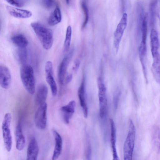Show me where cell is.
<instances>
[{
  "label": "cell",
  "mask_w": 160,
  "mask_h": 160,
  "mask_svg": "<svg viewBox=\"0 0 160 160\" xmlns=\"http://www.w3.org/2000/svg\"><path fill=\"white\" fill-rule=\"evenodd\" d=\"M30 25L39 39L43 48L48 50L52 47L53 42L52 30L38 22H33Z\"/></svg>",
  "instance_id": "1"
},
{
  "label": "cell",
  "mask_w": 160,
  "mask_h": 160,
  "mask_svg": "<svg viewBox=\"0 0 160 160\" xmlns=\"http://www.w3.org/2000/svg\"><path fill=\"white\" fill-rule=\"evenodd\" d=\"M20 78L23 85L30 94H34L35 91V78L33 70L30 65L23 64L20 68Z\"/></svg>",
  "instance_id": "2"
},
{
  "label": "cell",
  "mask_w": 160,
  "mask_h": 160,
  "mask_svg": "<svg viewBox=\"0 0 160 160\" xmlns=\"http://www.w3.org/2000/svg\"><path fill=\"white\" fill-rule=\"evenodd\" d=\"M135 135V128L133 122L130 119L128 132L123 146V157L124 160L132 159Z\"/></svg>",
  "instance_id": "3"
},
{
  "label": "cell",
  "mask_w": 160,
  "mask_h": 160,
  "mask_svg": "<svg viewBox=\"0 0 160 160\" xmlns=\"http://www.w3.org/2000/svg\"><path fill=\"white\" fill-rule=\"evenodd\" d=\"M12 116L9 113H6L4 117L2 124V136L5 148L10 152L12 148V139L10 126Z\"/></svg>",
  "instance_id": "4"
},
{
  "label": "cell",
  "mask_w": 160,
  "mask_h": 160,
  "mask_svg": "<svg viewBox=\"0 0 160 160\" xmlns=\"http://www.w3.org/2000/svg\"><path fill=\"white\" fill-rule=\"evenodd\" d=\"M47 104L46 102L38 106L34 115L36 126L39 129H45L47 125Z\"/></svg>",
  "instance_id": "5"
},
{
  "label": "cell",
  "mask_w": 160,
  "mask_h": 160,
  "mask_svg": "<svg viewBox=\"0 0 160 160\" xmlns=\"http://www.w3.org/2000/svg\"><path fill=\"white\" fill-rule=\"evenodd\" d=\"M98 97L99 106V115L103 118L106 114L107 105L106 88L102 80L99 78L98 80Z\"/></svg>",
  "instance_id": "6"
},
{
  "label": "cell",
  "mask_w": 160,
  "mask_h": 160,
  "mask_svg": "<svg viewBox=\"0 0 160 160\" xmlns=\"http://www.w3.org/2000/svg\"><path fill=\"white\" fill-rule=\"evenodd\" d=\"M127 20L128 15L127 13H124L114 33L113 44L116 52L118 51L122 38L126 28Z\"/></svg>",
  "instance_id": "7"
},
{
  "label": "cell",
  "mask_w": 160,
  "mask_h": 160,
  "mask_svg": "<svg viewBox=\"0 0 160 160\" xmlns=\"http://www.w3.org/2000/svg\"><path fill=\"white\" fill-rule=\"evenodd\" d=\"M45 69L46 81L50 87L52 95L55 97L57 94V88L53 75L52 65L51 61L46 62Z\"/></svg>",
  "instance_id": "8"
},
{
  "label": "cell",
  "mask_w": 160,
  "mask_h": 160,
  "mask_svg": "<svg viewBox=\"0 0 160 160\" xmlns=\"http://www.w3.org/2000/svg\"><path fill=\"white\" fill-rule=\"evenodd\" d=\"M73 54V51H71L63 59L59 67L58 78L59 83L63 85L68 66Z\"/></svg>",
  "instance_id": "9"
},
{
  "label": "cell",
  "mask_w": 160,
  "mask_h": 160,
  "mask_svg": "<svg viewBox=\"0 0 160 160\" xmlns=\"http://www.w3.org/2000/svg\"><path fill=\"white\" fill-rule=\"evenodd\" d=\"M75 107L76 102L74 100H72L67 105L61 107L60 110L65 123H69L70 120L75 112Z\"/></svg>",
  "instance_id": "10"
},
{
  "label": "cell",
  "mask_w": 160,
  "mask_h": 160,
  "mask_svg": "<svg viewBox=\"0 0 160 160\" xmlns=\"http://www.w3.org/2000/svg\"><path fill=\"white\" fill-rule=\"evenodd\" d=\"M11 83V76L9 69L5 66H0V84L4 89H7Z\"/></svg>",
  "instance_id": "11"
},
{
  "label": "cell",
  "mask_w": 160,
  "mask_h": 160,
  "mask_svg": "<svg viewBox=\"0 0 160 160\" xmlns=\"http://www.w3.org/2000/svg\"><path fill=\"white\" fill-rule=\"evenodd\" d=\"M39 152L38 143L35 138L31 139L28 147L27 152V160H36Z\"/></svg>",
  "instance_id": "12"
},
{
  "label": "cell",
  "mask_w": 160,
  "mask_h": 160,
  "mask_svg": "<svg viewBox=\"0 0 160 160\" xmlns=\"http://www.w3.org/2000/svg\"><path fill=\"white\" fill-rule=\"evenodd\" d=\"M8 13L12 16L18 18H28L32 16L30 11L7 6L6 7Z\"/></svg>",
  "instance_id": "13"
},
{
  "label": "cell",
  "mask_w": 160,
  "mask_h": 160,
  "mask_svg": "<svg viewBox=\"0 0 160 160\" xmlns=\"http://www.w3.org/2000/svg\"><path fill=\"white\" fill-rule=\"evenodd\" d=\"M55 139V146L53 152L52 160L57 159L60 155L62 148V140L60 134L56 130L53 131Z\"/></svg>",
  "instance_id": "14"
},
{
  "label": "cell",
  "mask_w": 160,
  "mask_h": 160,
  "mask_svg": "<svg viewBox=\"0 0 160 160\" xmlns=\"http://www.w3.org/2000/svg\"><path fill=\"white\" fill-rule=\"evenodd\" d=\"M78 94L84 117L85 118H87L88 116V110L86 101L85 85L84 81L82 82L78 89Z\"/></svg>",
  "instance_id": "15"
},
{
  "label": "cell",
  "mask_w": 160,
  "mask_h": 160,
  "mask_svg": "<svg viewBox=\"0 0 160 160\" xmlns=\"http://www.w3.org/2000/svg\"><path fill=\"white\" fill-rule=\"evenodd\" d=\"M150 46L151 51L153 58L159 57L158 49L159 42L157 32L152 29L150 32Z\"/></svg>",
  "instance_id": "16"
},
{
  "label": "cell",
  "mask_w": 160,
  "mask_h": 160,
  "mask_svg": "<svg viewBox=\"0 0 160 160\" xmlns=\"http://www.w3.org/2000/svg\"><path fill=\"white\" fill-rule=\"evenodd\" d=\"M111 128V143L112 153L113 160H119L116 147V129L115 123L113 119H109Z\"/></svg>",
  "instance_id": "17"
},
{
  "label": "cell",
  "mask_w": 160,
  "mask_h": 160,
  "mask_svg": "<svg viewBox=\"0 0 160 160\" xmlns=\"http://www.w3.org/2000/svg\"><path fill=\"white\" fill-rule=\"evenodd\" d=\"M48 92V88L46 85L41 84L39 85L35 98V102L37 105L39 106L45 102Z\"/></svg>",
  "instance_id": "18"
},
{
  "label": "cell",
  "mask_w": 160,
  "mask_h": 160,
  "mask_svg": "<svg viewBox=\"0 0 160 160\" xmlns=\"http://www.w3.org/2000/svg\"><path fill=\"white\" fill-rule=\"evenodd\" d=\"M16 147L19 151H21L24 148L26 143L25 138L23 135L20 124L17 125L15 131Z\"/></svg>",
  "instance_id": "19"
},
{
  "label": "cell",
  "mask_w": 160,
  "mask_h": 160,
  "mask_svg": "<svg viewBox=\"0 0 160 160\" xmlns=\"http://www.w3.org/2000/svg\"><path fill=\"white\" fill-rule=\"evenodd\" d=\"M62 20V14L59 6L57 5L54 10L50 15L48 20V24L51 26L55 25L60 23Z\"/></svg>",
  "instance_id": "20"
},
{
  "label": "cell",
  "mask_w": 160,
  "mask_h": 160,
  "mask_svg": "<svg viewBox=\"0 0 160 160\" xmlns=\"http://www.w3.org/2000/svg\"><path fill=\"white\" fill-rule=\"evenodd\" d=\"M12 43L18 48H26L28 42L26 38L22 34L15 35L11 38Z\"/></svg>",
  "instance_id": "21"
},
{
  "label": "cell",
  "mask_w": 160,
  "mask_h": 160,
  "mask_svg": "<svg viewBox=\"0 0 160 160\" xmlns=\"http://www.w3.org/2000/svg\"><path fill=\"white\" fill-rule=\"evenodd\" d=\"M148 14L145 13L141 24L142 32L141 42H146L148 31Z\"/></svg>",
  "instance_id": "22"
},
{
  "label": "cell",
  "mask_w": 160,
  "mask_h": 160,
  "mask_svg": "<svg viewBox=\"0 0 160 160\" xmlns=\"http://www.w3.org/2000/svg\"><path fill=\"white\" fill-rule=\"evenodd\" d=\"M152 138L154 148L158 152L160 149V130L158 128H154Z\"/></svg>",
  "instance_id": "23"
},
{
  "label": "cell",
  "mask_w": 160,
  "mask_h": 160,
  "mask_svg": "<svg viewBox=\"0 0 160 160\" xmlns=\"http://www.w3.org/2000/svg\"><path fill=\"white\" fill-rule=\"evenodd\" d=\"M72 29L71 26H68L67 29L65 39L64 43V49L65 51L70 48L71 39Z\"/></svg>",
  "instance_id": "24"
},
{
  "label": "cell",
  "mask_w": 160,
  "mask_h": 160,
  "mask_svg": "<svg viewBox=\"0 0 160 160\" xmlns=\"http://www.w3.org/2000/svg\"><path fill=\"white\" fill-rule=\"evenodd\" d=\"M17 55L19 61L22 63H25L27 57L26 48H18Z\"/></svg>",
  "instance_id": "25"
},
{
  "label": "cell",
  "mask_w": 160,
  "mask_h": 160,
  "mask_svg": "<svg viewBox=\"0 0 160 160\" xmlns=\"http://www.w3.org/2000/svg\"><path fill=\"white\" fill-rule=\"evenodd\" d=\"M82 7L85 16L84 20L82 26V28H83L87 24L89 18V12L87 4L85 1L82 3Z\"/></svg>",
  "instance_id": "26"
},
{
  "label": "cell",
  "mask_w": 160,
  "mask_h": 160,
  "mask_svg": "<svg viewBox=\"0 0 160 160\" xmlns=\"http://www.w3.org/2000/svg\"><path fill=\"white\" fill-rule=\"evenodd\" d=\"M9 4L18 7H22L24 2L22 0H5Z\"/></svg>",
  "instance_id": "27"
},
{
  "label": "cell",
  "mask_w": 160,
  "mask_h": 160,
  "mask_svg": "<svg viewBox=\"0 0 160 160\" xmlns=\"http://www.w3.org/2000/svg\"><path fill=\"white\" fill-rule=\"evenodd\" d=\"M155 5L153 3H152L150 6V22L152 25H153L155 23Z\"/></svg>",
  "instance_id": "28"
},
{
  "label": "cell",
  "mask_w": 160,
  "mask_h": 160,
  "mask_svg": "<svg viewBox=\"0 0 160 160\" xmlns=\"http://www.w3.org/2000/svg\"><path fill=\"white\" fill-rule=\"evenodd\" d=\"M42 3L44 6L47 8H52L54 4V0H42Z\"/></svg>",
  "instance_id": "29"
},
{
  "label": "cell",
  "mask_w": 160,
  "mask_h": 160,
  "mask_svg": "<svg viewBox=\"0 0 160 160\" xmlns=\"http://www.w3.org/2000/svg\"><path fill=\"white\" fill-rule=\"evenodd\" d=\"M119 93L118 92H116L114 95L113 99V105L115 109H116L118 105Z\"/></svg>",
  "instance_id": "30"
},
{
  "label": "cell",
  "mask_w": 160,
  "mask_h": 160,
  "mask_svg": "<svg viewBox=\"0 0 160 160\" xmlns=\"http://www.w3.org/2000/svg\"><path fill=\"white\" fill-rule=\"evenodd\" d=\"M80 64V62L79 60L78 59H76L74 62V65L73 67V70L75 71H77L79 68Z\"/></svg>",
  "instance_id": "31"
},
{
  "label": "cell",
  "mask_w": 160,
  "mask_h": 160,
  "mask_svg": "<svg viewBox=\"0 0 160 160\" xmlns=\"http://www.w3.org/2000/svg\"><path fill=\"white\" fill-rule=\"evenodd\" d=\"M72 75L70 74H68L66 77V82L67 83H69L72 80Z\"/></svg>",
  "instance_id": "32"
},
{
  "label": "cell",
  "mask_w": 160,
  "mask_h": 160,
  "mask_svg": "<svg viewBox=\"0 0 160 160\" xmlns=\"http://www.w3.org/2000/svg\"><path fill=\"white\" fill-rule=\"evenodd\" d=\"M66 3L67 4H68L69 2V0H65Z\"/></svg>",
  "instance_id": "33"
}]
</instances>
